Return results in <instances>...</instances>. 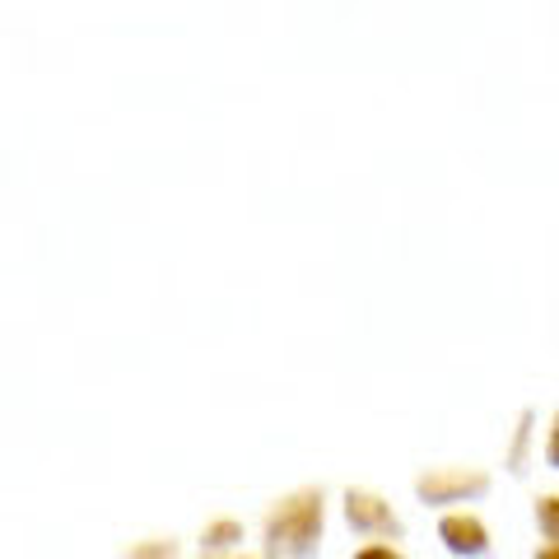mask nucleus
<instances>
[{"mask_svg":"<svg viewBox=\"0 0 559 559\" xmlns=\"http://www.w3.org/2000/svg\"><path fill=\"white\" fill-rule=\"evenodd\" d=\"M322 532V495H294L275 509L266 540L280 559H308Z\"/></svg>","mask_w":559,"mask_h":559,"instance_id":"nucleus-1","label":"nucleus"},{"mask_svg":"<svg viewBox=\"0 0 559 559\" xmlns=\"http://www.w3.org/2000/svg\"><path fill=\"white\" fill-rule=\"evenodd\" d=\"M415 489H419V499H429V503H462V499L485 495L489 480L476 476V471H433V476H425Z\"/></svg>","mask_w":559,"mask_h":559,"instance_id":"nucleus-2","label":"nucleus"},{"mask_svg":"<svg viewBox=\"0 0 559 559\" xmlns=\"http://www.w3.org/2000/svg\"><path fill=\"white\" fill-rule=\"evenodd\" d=\"M345 518H349V527L364 532V536H388V532H396L392 509L378 495H364V489H349V495H345Z\"/></svg>","mask_w":559,"mask_h":559,"instance_id":"nucleus-3","label":"nucleus"},{"mask_svg":"<svg viewBox=\"0 0 559 559\" xmlns=\"http://www.w3.org/2000/svg\"><path fill=\"white\" fill-rule=\"evenodd\" d=\"M439 536H443V546L452 555H466V559L489 550V532L480 527V518H471V513H448L439 522Z\"/></svg>","mask_w":559,"mask_h":559,"instance_id":"nucleus-4","label":"nucleus"},{"mask_svg":"<svg viewBox=\"0 0 559 559\" xmlns=\"http://www.w3.org/2000/svg\"><path fill=\"white\" fill-rule=\"evenodd\" d=\"M536 527H540V536H546L550 546H559V499H540L536 503Z\"/></svg>","mask_w":559,"mask_h":559,"instance_id":"nucleus-5","label":"nucleus"},{"mask_svg":"<svg viewBox=\"0 0 559 559\" xmlns=\"http://www.w3.org/2000/svg\"><path fill=\"white\" fill-rule=\"evenodd\" d=\"M546 462L559 466V415H555V425H550V439H546Z\"/></svg>","mask_w":559,"mask_h":559,"instance_id":"nucleus-6","label":"nucleus"},{"mask_svg":"<svg viewBox=\"0 0 559 559\" xmlns=\"http://www.w3.org/2000/svg\"><path fill=\"white\" fill-rule=\"evenodd\" d=\"M355 559H396V555H392L388 546H369V550H359Z\"/></svg>","mask_w":559,"mask_h":559,"instance_id":"nucleus-7","label":"nucleus"},{"mask_svg":"<svg viewBox=\"0 0 559 559\" xmlns=\"http://www.w3.org/2000/svg\"><path fill=\"white\" fill-rule=\"evenodd\" d=\"M536 559H559V546H550V550H540Z\"/></svg>","mask_w":559,"mask_h":559,"instance_id":"nucleus-8","label":"nucleus"}]
</instances>
